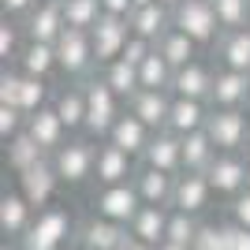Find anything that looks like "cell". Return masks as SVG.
<instances>
[{"label": "cell", "mask_w": 250, "mask_h": 250, "mask_svg": "<svg viewBox=\"0 0 250 250\" xmlns=\"http://www.w3.org/2000/svg\"><path fill=\"white\" fill-rule=\"evenodd\" d=\"M138 172L135 157H127L124 149H116L112 142H97V165H94V187L108 190V187H124L131 183Z\"/></svg>", "instance_id": "cell-8"}, {"label": "cell", "mask_w": 250, "mask_h": 250, "mask_svg": "<svg viewBox=\"0 0 250 250\" xmlns=\"http://www.w3.org/2000/svg\"><path fill=\"white\" fill-rule=\"evenodd\" d=\"M56 63H60L63 83H90V79L101 75V67H97V60H94L90 34L75 30V26H67V30L60 34V42H56Z\"/></svg>", "instance_id": "cell-1"}, {"label": "cell", "mask_w": 250, "mask_h": 250, "mask_svg": "<svg viewBox=\"0 0 250 250\" xmlns=\"http://www.w3.org/2000/svg\"><path fill=\"white\" fill-rule=\"evenodd\" d=\"M138 79H142V90H165V94H172V79H176V71H172L168 60L157 52V45H153V52H149V60L138 67Z\"/></svg>", "instance_id": "cell-33"}, {"label": "cell", "mask_w": 250, "mask_h": 250, "mask_svg": "<svg viewBox=\"0 0 250 250\" xmlns=\"http://www.w3.org/2000/svg\"><path fill=\"white\" fill-rule=\"evenodd\" d=\"M247 116H250V104H247Z\"/></svg>", "instance_id": "cell-53"}, {"label": "cell", "mask_w": 250, "mask_h": 250, "mask_svg": "<svg viewBox=\"0 0 250 250\" xmlns=\"http://www.w3.org/2000/svg\"><path fill=\"white\" fill-rule=\"evenodd\" d=\"M19 90H22V71L15 67H0V104H11V108H19Z\"/></svg>", "instance_id": "cell-39"}, {"label": "cell", "mask_w": 250, "mask_h": 250, "mask_svg": "<svg viewBox=\"0 0 250 250\" xmlns=\"http://www.w3.org/2000/svg\"><path fill=\"white\" fill-rule=\"evenodd\" d=\"M127 235L131 231L116 220H104V217H90L75 228V239H79V250H124Z\"/></svg>", "instance_id": "cell-12"}, {"label": "cell", "mask_w": 250, "mask_h": 250, "mask_svg": "<svg viewBox=\"0 0 250 250\" xmlns=\"http://www.w3.org/2000/svg\"><path fill=\"white\" fill-rule=\"evenodd\" d=\"M135 190L138 198H142V206H165L172 209V190H176V176H165V172H157V168H146L138 165L135 172Z\"/></svg>", "instance_id": "cell-24"}, {"label": "cell", "mask_w": 250, "mask_h": 250, "mask_svg": "<svg viewBox=\"0 0 250 250\" xmlns=\"http://www.w3.org/2000/svg\"><path fill=\"white\" fill-rule=\"evenodd\" d=\"M247 153H250V146H247Z\"/></svg>", "instance_id": "cell-55"}, {"label": "cell", "mask_w": 250, "mask_h": 250, "mask_svg": "<svg viewBox=\"0 0 250 250\" xmlns=\"http://www.w3.org/2000/svg\"><path fill=\"white\" fill-rule=\"evenodd\" d=\"M157 52H161V56L168 60V67H172V71H183L187 63L198 60V45L190 42L187 34H179L176 26H172V30H168L165 38L157 42Z\"/></svg>", "instance_id": "cell-30"}, {"label": "cell", "mask_w": 250, "mask_h": 250, "mask_svg": "<svg viewBox=\"0 0 250 250\" xmlns=\"http://www.w3.org/2000/svg\"><path fill=\"white\" fill-rule=\"evenodd\" d=\"M34 224V206L22 198L19 190H0V235L4 239H15L19 243Z\"/></svg>", "instance_id": "cell-16"}, {"label": "cell", "mask_w": 250, "mask_h": 250, "mask_svg": "<svg viewBox=\"0 0 250 250\" xmlns=\"http://www.w3.org/2000/svg\"><path fill=\"white\" fill-rule=\"evenodd\" d=\"M38 4L42 0H0V11H4V19H26Z\"/></svg>", "instance_id": "cell-43"}, {"label": "cell", "mask_w": 250, "mask_h": 250, "mask_svg": "<svg viewBox=\"0 0 250 250\" xmlns=\"http://www.w3.org/2000/svg\"><path fill=\"white\" fill-rule=\"evenodd\" d=\"M168 217H172V209H165V206H142L135 213V220L127 224V231H131L138 243L161 247L165 235H168Z\"/></svg>", "instance_id": "cell-25"}, {"label": "cell", "mask_w": 250, "mask_h": 250, "mask_svg": "<svg viewBox=\"0 0 250 250\" xmlns=\"http://www.w3.org/2000/svg\"><path fill=\"white\" fill-rule=\"evenodd\" d=\"M213 79H217V71L209 67V63L194 60L187 63L183 71H176V79H172V97H187V101H206L213 97Z\"/></svg>", "instance_id": "cell-19"}, {"label": "cell", "mask_w": 250, "mask_h": 250, "mask_svg": "<svg viewBox=\"0 0 250 250\" xmlns=\"http://www.w3.org/2000/svg\"><path fill=\"white\" fill-rule=\"evenodd\" d=\"M0 250H19V247H8V243H4V247H0Z\"/></svg>", "instance_id": "cell-52"}, {"label": "cell", "mask_w": 250, "mask_h": 250, "mask_svg": "<svg viewBox=\"0 0 250 250\" xmlns=\"http://www.w3.org/2000/svg\"><path fill=\"white\" fill-rule=\"evenodd\" d=\"M45 104H49V83H45V79H30V75H22L19 112L22 116H34V112H42Z\"/></svg>", "instance_id": "cell-37"}, {"label": "cell", "mask_w": 250, "mask_h": 250, "mask_svg": "<svg viewBox=\"0 0 250 250\" xmlns=\"http://www.w3.org/2000/svg\"><path fill=\"white\" fill-rule=\"evenodd\" d=\"M220 30H247L250 26V0H213Z\"/></svg>", "instance_id": "cell-35"}, {"label": "cell", "mask_w": 250, "mask_h": 250, "mask_svg": "<svg viewBox=\"0 0 250 250\" xmlns=\"http://www.w3.org/2000/svg\"><path fill=\"white\" fill-rule=\"evenodd\" d=\"M63 250H71V247H63Z\"/></svg>", "instance_id": "cell-54"}, {"label": "cell", "mask_w": 250, "mask_h": 250, "mask_svg": "<svg viewBox=\"0 0 250 250\" xmlns=\"http://www.w3.org/2000/svg\"><path fill=\"white\" fill-rule=\"evenodd\" d=\"M131 34L135 38H146V42H161L168 30H172V11L165 4H149V8H135L131 11Z\"/></svg>", "instance_id": "cell-27"}, {"label": "cell", "mask_w": 250, "mask_h": 250, "mask_svg": "<svg viewBox=\"0 0 250 250\" xmlns=\"http://www.w3.org/2000/svg\"><path fill=\"white\" fill-rule=\"evenodd\" d=\"M104 15H120V19H131V11H135V0H101Z\"/></svg>", "instance_id": "cell-46"}, {"label": "cell", "mask_w": 250, "mask_h": 250, "mask_svg": "<svg viewBox=\"0 0 250 250\" xmlns=\"http://www.w3.org/2000/svg\"><path fill=\"white\" fill-rule=\"evenodd\" d=\"M247 165L250 161H243V153H217V161H213L209 172H206L213 194L239 198L243 190H247Z\"/></svg>", "instance_id": "cell-11"}, {"label": "cell", "mask_w": 250, "mask_h": 250, "mask_svg": "<svg viewBox=\"0 0 250 250\" xmlns=\"http://www.w3.org/2000/svg\"><path fill=\"white\" fill-rule=\"evenodd\" d=\"M247 190H250V165H247Z\"/></svg>", "instance_id": "cell-51"}, {"label": "cell", "mask_w": 250, "mask_h": 250, "mask_svg": "<svg viewBox=\"0 0 250 250\" xmlns=\"http://www.w3.org/2000/svg\"><path fill=\"white\" fill-rule=\"evenodd\" d=\"M213 161H217V146L206 131H194V135L183 138V172H202L206 176Z\"/></svg>", "instance_id": "cell-31"}, {"label": "cell", "mask_w": 250, "mask_h": 250, "mask_svg": "<svg viewBox=\"0 0 250 250\" xmlns=\"http://www.w3.org/2000/svg\"><path fill=\"white\" fill-rule=\"evenodd\" d=\"M231 224L250 228V190H243L239 198H231Z\"/></svg>", "instance_id": "cell-44"}, {"label": "cell", "mask_w": 250, "mask_h": 250, "mask_svg": "<svg viewBox=\"0 0 250 250\" xmlns=\"http://www.w3.org/2000/svg\"><path fill=\"white\" fill-rule=\"evenodd\" d=\"M63 30H67V19H63V0H42V4H38L26 19H22V34H26V42L56 45Z\"/></svg>", "instance_id": "cell-9"}, {"label": "cell", "mask_w": 250, "mask_h": 250, "mask_svg": "<svg viewBox=\"0 0 250 250\" xmlns=\"http://www.w3.org/2000/svg\"><path fill=\"white\" fill-rule=\"evenodd\" d=\"M228 250H250V228H239L228 220Z\"/></svg>", "instance_id": "cell-45"}, {"label": "cell", "mask_w": 250, "mask_h": 250, "mask_svg": "<svg viewBox=\"0 0 250 250\" xmlns=\"http://www.w3.org/2000/svg\"><path fill=\"white\" fill-rule=\"evenodd\" d=\"M4 157H8V168H11V172L22 176V172H30V168H38L45 161V149L38 146L26 131H22V135H15L8 146H4Z\"/></svg>", "instance_id": "cell-29"}, {"label": "cell", "mask_w": 250, "mask_h": 250, "mask_svg": "<svg viewBox=\"0 0 250 250\" xmlns=\"http://www.w3.org/2000/svg\"><path fill=\"white\" fill-rule=\"evenodd\" d=\"M90 42H94V60L97 67H108L112 60H120L131 42V22L120 19V15H101L97 26L90 30Z\"/></svg>", "instance_id": "cell-7"}, {"label": "cell", "mask_w": 250, "mask_h": 250, "mask_svg": "<svg viewBox=\"0 0 250 250\" xmlns=\"http://www.w3.org/2000/svg\"><path fill=\"white\" fill-rule=\"evenodd\" d=\"M217 153H243L250 146V116L247 108H213L206 124Z\"/></svg>", "instance_id": "cell-5"}, {"label": "cell", "mask_w": 250, "mask_h": 250, "mask_svg": "<svg viewBox=\"0 0 250 250\" xmlns=\"http://www.w3.org/2000/svg\"><path fill=\"white\" fill-rule=\"evenodd\" d=\"M120 116H124V108H120V97L112 94V86L101 75L90 79L86 83V138L90 142H108Z\"/></svg>", "instance_id": "cell-2"}, {"label": "cell", "mask_w": 250, "mask_h": 250, "mask_svg": "<svg viewBox=\"0 0 250 250\" xmlns=\"http://www.w3.org/2000/svg\"><path fill=\"white\" fill-rule=\"evenodd\" d=\"M209 198H213V187H209V179L202 176V172H179V176H176L172 209H179V213H190V217H198V213H206Z\"/></svg>", "instance_id": "cell-17"}, {"label": "cell", "mask_w": 250, "mask_h": 250, "mask_svg": "<svg viewBox=\"0 0 250 250\" xmlns=\"http://www.w3.org/2000/svg\"><path fill=\"white\" fill-rule=\"evenodd\" d=\"M52 108L63 120L67 135L75 131H86V83H63L56 94H52Z\"/></svg>", "instance_id": "cell-21"}, {"label": "cell", "mask_w": 250, "mask_h": 250, "mask_svg": "<svg viewBox=\"0 0 250 250\" xmlns=\"http://www.w3.org/2000/svg\"><path fill=\"white\" fill-rule=\"evenodd\" d=\"M19 71L30 79H45L49 83L52 71H60L56 63V45H42V42H26L19 52Z\"/></svg>", "instance_id": "cell-28"}, {"label": "cell", "mask_w": 250, "mask_h": 250, "mask_svg": "<svg viewBox=\"0 0 250 250\" xmlns=\"http://www.w3.org/2000/svg\"><path fill=\"white\" fill-rule=\"evenodd\" d=\"M94 165H97V146L90 138H67L52 153V168L67 187H83L86 179H94Z\"/></svg>", "instance_id": "cell-6"}, {"label": "cell", "mask_w": 250, "mask_h": 250, "mask_svg": "<svg viewBox=\"0 0 250 250\" xmlns=\"http://www.w3.org/2000/svg\"><path fill=\"white\" fill-rule=\"evenodd\" d=\"M172 101L176 97L165 94V90H138L131 101H127V112L138 116L149 131H168V116H172Z\"/></svg>", "instance_id": "cell-15"}, {"label": "cell", "mask_w": 250, "mask_h": 250, "mask_svg": "<svg viewBox=\"0 0 250 250\" xmlns=\"http://www.w3.org/2000/svg\"><path fill=\"white\" fill-rule=\"evenodd\" d=\"M56 187H60V176H56V168H52V157H45L38 168H30V172L19 176V194L30 202L38 213L49 209V202L56 198Z\"/></svg>", "instance_id": "cell-14"}, {"label": "cell", "mask_w": 250, "mask_h": 250, "mask_svg": "<svg viewBox=\"0 0 250 250\" xmlns=\"http://www.w3.org/2000/svg\"><path fill=\"white\" fill-rule=\"evenodd\" d=\"M142 209V198H138L135 183H124V187H108V190H97L94 194V217L104 220H116V224H131L135 213Z\"/></svg>", "instance_id": "cell-10"}, {"label": "cell", "mask_w": 250, "mask_h": 250, "mask_svg": "<svg viewBox=\"0 0 250 250\" xmlns=\"http://www.w3.org/2000/svg\"><path fill=\"white\" fill-rule=\"evenodd\" d=\"M161 4H165V8L172 11V8H179V4H183V0H161Z\"/></svg>", "instance_id": "cell-50"}, {"label": "cell", "mask_w": 250, "mask_h": 250, "mask_svg": "<svg viewBox=\"0 0 250 250\" xmlns=\"http://www.w3.org/2000/svg\"><path fill=\"white\" fill-rule=\"evenodd\" d=\"M209 112H213V108H209L206 101H187V97H176V101H172V116H168V131H172V135H179V138L194 135V131H206Z\"/></svg>", "instance_id": "cell-26"}, {"label": "cell", "mask_w": 250, "mask_h": 250, "mask_svg": "<svg viewBox=\"0 0 250 250\" xmlns=\"http://www.w3.org/2000/svg\"><path fill=\"white\" fill-rule=\"evenodd\" d=\"M149 138H153V131H149L138 116H131V112L124 108V116L116 120L108 142H112L116 149H124L127 157H138V161H142V153H146V146H149Z\"/></svg>", "instance_id": "cell-23"}, {"label": "cell", "mask_w": 250, "mask_h": 250, "mask_svg": "<svg viewBox=\"0 0 250 250\" xmlns=\"http://www.w3.org/2000/svg\"><path fill=\"white\" fill-rule=\"evenodd\" d=\"M124 250H157V247H149V243H138L135 235H127V243H124Z\"/></svg>", "instance_id": "cell-47"}, {"label": "cell", "mask_w": 250, "mask_h": 250, "mask_svg": "<svg viewBox=\"0 0 250 250\" xmlns=\"http://www.w3.org/2000/svg\"><path fill=\"white\" fill-rule=\"evenodd\" d=\"M213 56H217L220 67L250 75V26L247 30H224L213 45Z\"/></svg>", "instance_id": "cell-22"}, {"label": "cell", "mask_w": 250, "mask_h": 250, "mask_svg": "<svg viewBox=\"0 0 250 250\" xmlns=\"http://www.w3.org/2000/svg\"><path fill=\"white\" fill-rule=\"evenodd\" d=\"M149 52H153V42H146V38H135V34H131V42H127V49H124V56H120V60L142 67V63L149 60Z\"/></svg>", "instance_id": "cell-42"}, {"label": "cell", "mask_w": 250, "mask_h": 250, "mask_svg": "<svg viewBox=\"0 0 250 250\" xmlns=\"http://www.w3.org/2000/svg\"><path fill=\"white\" fill-rule=\"evenodd\" d=\"M19 30H22V26H15V22H8V19H4V22H0V60H4V63H8V60H19Z\"/></svg>", "instance_id": "cell-41"}, {"label": "cell", "mask_w": 250, "mask_h": 250, "mask_svg": "<svg viewBox=\"0 0 250 250\" xmlns=\"http://www.w3.org/2000/svg\"><path fill=\"white\" fill-rule=\"evenodd\" d=\"M75 231L71 213L63 206H49L34 217L30 231L19 239V250H63L67 247V235Z\"/></svg>", "instance_id": "cell-4"}, {"label": "cell", "mask_w": 250, "mask_h": 250, "mask_svg": "<svg viewBox=\"0 0 250 250\" xmlns=\"http://www.w3.org/2000/svg\"><path fill=\"white\" fill-rule=\"evenodd\" d=\"M247 104H250V75L228 71V67H217L209 108H247Z\"/></svg>", "instance_id": "cell-18"}, {"label": "cell", "mask_w": 250, "mask_h": 250, "mask_svg": "<svg viewBox=\"0 0 250 250\" xmlns=\"http://www.w3.org/2000/svg\"><path fill=\"white\" fill-rule=\"evenodd\" d=\"M149 4H161V0H135V8H149Z\"/></svg>", "instance_id": "cell-49"}, {"label": "cell", "mask_w": 250, "mask_h": 250, "mask_svg": "<svg viewBox=\"0 0 250 250\" xmlns=\"http://www.w3.org/2000/svg\"><path fill=\"white\" fill-rule=\"evenodd\" d=\"M26 131V116L19 112V108H11V104H0V142L8 146L15 135H22Z\"/></svg>", "instance_id": "cell-40"}, {"label": "cell", "mask_w": 250, "mask_h": 250, "mask_svg": "<svg viewBox=\"0 0 250 250\" xmlns=\"http://www.w3.org/2000/svg\"><path fill=\"white\" fill-rule=\"evenodd\" d=\"M101 79L112 86V94L120 101H131V97L142 90V79H138V67L127 60H112L108 67H101Z\"/></svg>", "instance_id": "cell-32"}, {"label": "cell", "mask_w": 250, "mask_h": 250, "mask_svg": "<svg viewBox=\"0 0 250 250\" xmlns=\"http://www.w3.org/2000/svg\"><path fill=\"white\" fill-rule=\"evenodd\" d=\"M157 250H190V247H176V243H161Z\"/></svg>", "instance_id": "cell-48"}, {"label": "cell", "mask_w": 250, "mask_h": 250, "mask_svg": "<svg viewBox=\"0 0 250 250\" xmlns=\"http://www.w3.org/2000/svg\"><path fill=\"white\" fill-rule=\"evenodd\" d=\"M172 26L187 34L194 45H217V38L224 34L213 0H183L179 8H172Z\"/></svg>", "instance_id": "cell-3"}, {"label": "cell", "mask_w": 250, "mask_h": 250, "mask_svg": "<svg viewBox=\"0 0 250 250\" xmlns=\"http://www.w3.org/2000/svg\"><path fill=\"white\" fill-rule=\"evenodd\" d=\"M198 228H202V220H198V217H190V213H179V209H172L165 243H176V247H194V235H198Z\"/></svg>", "instance_id": "cell-36"}, {"label": "cell", "mask_w": 250, "mask_h": 250, "mask_svg": "<svg viewBox=\"0 0 250 250\" xmlns=\"http://www.w3.org/2000/svg\"><path fill=\"white\" fill-rule=\"evenodd\" d=\"M190 250H228V224L202 220V228H198V235H194V247Z\"/></svg>", "instance_id": "cell-38"}, {"label": "cell", "mask_w": 250, "mask_h": 250, "mask_svg": "<svg viewBox=\"0 0 250 250\" xmlns=\"http://www.w3.org/2000/svg\"><path fill=\"white\" fill-rule=\"evenodd\" d=\"M138 165L157 168V172H165V176H179V172H183V138L172 135V131H157V135L149 138V146H146V153H142Z\"/></svg>", "instance_id": "cell-13"}, {"label": "cell", "mask_w": 250, "mask_h": 250, "mask_svg": "<svg viewBox=\"0 0 250 250\" xmlns=\"http://www.w3.org/2000/svg\"><path fill=\"white\" fill-rule=\"evenodd\" d=\"M101 15H104L101 0H63V19H67V26H75V30L90 34Z\"/></svg>", "instance_id": "cell-34"}, {"label": "cell", "mask_w": 250, "mask_h": 250, "mask_svg": "<svg viewBox=\"0 0 250 250\" xmlns=\"http://www.w3.org/2000/svg\"><path fill=\"white\" fill-rule=\"evenodd\" d=\"M26 135H30L34 142L45 149V157H52L63 142H67V127H63V120L56 116V108H52V104H45L42 112L26 116Z\"/></svg>", "instance_id": "cell-20"}]
</instances>
